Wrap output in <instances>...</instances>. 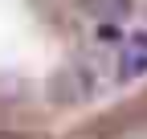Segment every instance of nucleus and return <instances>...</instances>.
Segmentation results:
<instances>
[{"label": "nucleus", "instance_id": "1", "mask_svg": "<svg viewBox=\"0 0 147 139\" xmlns=\"http://www.w3.org/2000/svg\"><path fill=\"white\" fill-rule=\"evenodd\" d=\"M147 74V49L139 45H123L119 49V57H115V78L119 82H135Z\"/></svg>", "mask_w": 147, "mask_h": 139}]
</instances>
